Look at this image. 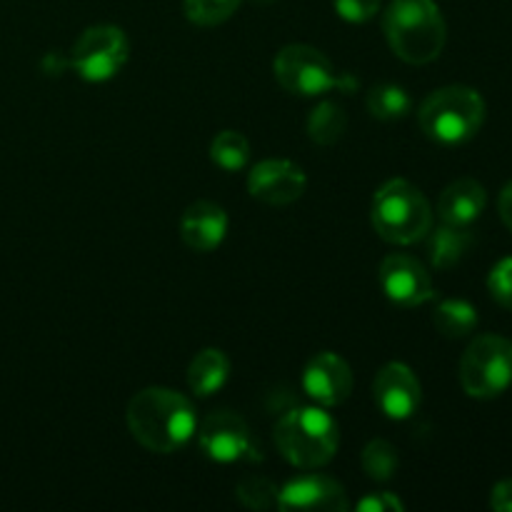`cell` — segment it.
<instances>
[{"mask_svg":"<svg viewBox=\"0 0 512 512\" xmlns=\"http://www.w3.org/2000/svg\"><path fill=\"white\" fill-rule=\"evenodd\" d=\"M460 385L470 398L490 400L512 385V340L480 335L460 360Z\"/></svg>","mask_w":512,"mask_h":512,"instance_id":"7","label":"cell"},{"mask_svg":"<svg viewBox=\"0 0 512 512\" xmlns=\"http://www.w3.org/2000/svg\"><path fill=\"white\" fill-rule=\"evenodd\" d=\"M373 398L375 405L385 413V418L408 420L420 408L423 390H420V380L415 378L408 365L388 363L375 375Z\"/></svg>","mask_w":512,"mask_h":512,"instance_id":"13","label":"cell"},{"mask_svg":"<svg viewBox=\"0 0 512 512\" xmlns=\"http://www.w3.org/2000/svg\"><path fill=\"white\" fill-rule=\"evenodd\" d=\"M305 188H308V178L303 168L283 158L263 160L248 175V193L273 208H283L300 200Z\"/></svg>","mask_w":512,"mask_h":512,"instance_id":"11","label":"cell"},{"mask_svg":"<svg viewBox=\"0 0 512 512\" xmlns=\"http://www.w3.org/2000/svg\"><path fill=\"white\" fill-rule=\"evenodd\" d=\"M383 30L393 53L410 65L433 63L448 40L443 13L433 0H393Z\"/></svg>","mask_w":512,"mask_h":512,"instance_id":"2","label":"cell"},{"mask_svg":"<svg viewBox=\"0 0 512 512\" xmlns=\"http://www.w3.org/2000/svg\"><path fill=\"white\" fill-rule=\"evenodd\" d=\"M303 390L320 408H335L353 393V370L340 355L318 353L305 365Z\"/></svg>","mask_w":512,"mask_h":512,"instance_id":"12","label":"cell"},{"mask_svg":"<svg viewBox=\"0 0 512 512\" xmlns=\"http://www.w3.org/2000/svg\"><path fill=\"white\" fill-rule=\"evenodd\" d=\"M275 445L290 465L315 470L328 465L338 453V423L323 408H298L275 423Z\"/></svg>","mask_w":512,"mask_h":512,"instance_id":"3","label":"cell"},{"mask_svg":"<svg viewBox=\"0 0 512 512\" xmlns=\"http://www.w3.org/2000/svg\"><path fill=\"white\" fill-rule=\"evenodd\" d=\"M253 3H258V5H270V3H275V0H253Z\"/></svg>","mask_w":512,"mask_h":512,"instance_id":"31","label":"cell"},{"mask_svg":"<svg viewBox=\"0 0 512 512\" xmlns=\"http://www.w3.org/2000/svg\"><path fill=\"white\" fill-rule=\"evenodd\" d=\"M490 508L498 512H512V480H503L490 493Z\"/></svg>","mask_w":512,"mask_h":512,"instance_id":"29","label":"cell"},{"mask_svg":"<svg viewBox=\"0 0 512 512\" xmlns=\"http://www.w3.org/2000/svg\"><path fill=\"white\" fill-rule=\"evenodd\" d=\"M335 10L348 23H368L380 10V0H335Z\"/></svg>","mask_w":512,"mask_h":512,"instance_id":"27","label":"cell"},{"mask_svg":"<svg viewBox=\"0 0 512 512\" xmlns=\"http://www.w3.org/2000/svg\"><path fill=\"white\" fill-rule=\"evenodd\" d=\"M225 233H228V213L210 200L188 205L180 218V238L195 253L215 250L225 240Z\"/></svg>","mask_w":512,"mask_h":512,"instance_id":"15","label":"cell"},{"mask_svg":"<svg viewBox=\"0 0 512 512\" xmlns=\"http://www.w3.org/2000/svg\"><path fill=\"white\" fill-rule=\"evenodd\" d=\"M348 495L338 480L328 478V475H303L295 478L280 490L278 495V510L293 512V510H328V512H343L348 510Z\"/></svg>","mask_w":512,"mask_h":512,"instance_id":"14","label":"cell"},{"mask_svg":"<svg viewBox=\"0 0 512 512\" xmlns=\"http://www.w3.org/2000/svg\"><path fill=\"white\" fill-rule=\"evenodd\" d=\"M498 210H500V218H503V223L512 230V180L508 185H505L503 193H500Z\"/></svg>","mask_w":512,"mask_h":512,"instance_id":"30","label":"cell"},{"mask_svg":"<svg viewBox=\"0 0 512 512\" xmlns=\"http://www.w3.org/2000/svg\"><path fill=\"white\" fill-rule=\"evenodd\" d=\"M243 0H183L185 18L195 25H220L235 15Z\"/></svg>","mask_w":512,"mask_h":512,"instance_id":"24","label":"cell"},{"mask_svg":"<svg viewBox=\"0 0 512 512\" xmlns=\"http://www.w3.org/2000/svg\"><path fill=\"white\" fill-rule=\"evenodd\" d=\"M368 110L378 120H400L410 110V95L400 85H375L368 93Z\"/></svg>","mask_w":512,"mask_h":512,"instance_id":"22","label":"cell"},{"mask_svg":"<svg viewBox=\"0 0 512 512\" xmlns=\"http://www.w3.org/2000/svg\"><path fill=\"white\" fill-rule=\"evenodd\" d=\"M230 375V360L223 350L205 348L193 358L188 368V388L190 393L198 398H208V395L218 393Z\"/></svg>","mask_w":512,"mask_h":512,"instance_id":"17","label":"cell"},{"mask_svg":"<svg viewBox=\"0 0 512 512\" xmlns=\"http://www.w3.org/2000/svg\"><path fill=\"white\" fill-rule=\"evenodd\" d=\"M433 323L440 335L450 340L468 338L475 328H478V310L465 300H443L435 308Z\"/></svg>","mask_w":512,"mask_h":512,"instance_id":"19","label":"cell"},{"mask_svg":"<svg viewBox=\"0 0 512 512\" xmlns=\"http://www.w3.org/2000/svg\"><path fill=\"white\" fill-rule=\"evenodd\" d=\"M273 70L278 83L293 95H323L333 88L348 93L358 88V80L345 73L340 75L328 55L310 45H285L275 55Z\"/></svg>","mask_w":512,"mask_h":512,"instance_id":"6","label":"cell"},{"mask_svg":"<svg viewBox=\"0 0 512 512\" xmlns=\"http://www.w3.org/2000/svg\"><path fill=\"white\" fill-rule=\"evenodd\" d=\"M198 445L213 463H240V460H253L255 448L250 430L240 415L230 410L210 413L198 428Z\"/></svg>","mask_w":512,"mask_h":512,"instance_id":"9","label":"cell"},{"mask_svg":"<svg viewBox=\"0 0 512 512\" xmlns=\"http://www.w3.org/2000/svg\"><path fill=\"white\" fill-rule=\"evenodd\" d=\"M130 43L118 25H93L75 40L68 65L88 83L115 78L128 63Z\"/></svg>","mask_w":512,"mask_h":512,"instance_id":"8","label":"cell"},{"mask_svg":"<svg viewBox=\"0 0 512 512\" xmlns=\"http://www.w3.org/2000/svg\"><path fill=\"white\" fill-rule=\"evenodd\" d=\"M348 128V115L338 103H320L308 118V135L318 145H335Z\"/></svg>","mask_w":512,"mask_h":512,"instance_id":"20","label":"cell"},{"mask_svg":"<svg viewBox=\"0 0 512 512\" xmlns=\"http://www.w3.org/2000/svg\"><path fill=\"white\" fill-rule=\"evenodd\" d=\"M380 288L390 303L400 308H418L435 298L433 280L418 258L405 253H393L380 263Z\"/></svg>","mask_w":512,"mask_h":512,"instance_id":"10","label":"cell"},{"mask_svg":"<svg viewBox=\"0 0 512 512\" xmlns=\"http://www.w3.org/2000/svg\"><path fill=\"white\" fill-rule=\"evenodd\" d=\"M428 238V255L433 268L450 270L468 255L473 248V235L468 228H455V225H440V228H430Z\"/></svg>","mask_w":512,"mask_h":512,"instance_id":"18","label":"cell"},{"mask_svg":"<svg viewBox=\"0 0 512 512\" xmlns=\"http://www.w3.org/2000/svg\"><path fill=\"white\" fill-rule=\"evenodd\" d=\"M488 290L503 308L512 310V258L500 260L488 278Z\"/></svg>","mask_w":512,"mask_h":512,"instance_id":"26","label":"cell"},{"mask_svg":"<svg viewBox=\"0 0 512 512\" xmlns=\"http://www.w3.org/2000/svg\"><path fill=\"white\" fill-rule=\"evenodd\" d=\"M210 158L223 170H243L250 160V143L238 130H223L210 143Z\"/></svg>","mask_w":512,"mask_h":512,"instance_id":"21","label":"cell"},{"mask_svg":"<svg viewBox=\"0 0 512 512\" xmlns=\"http://www.w3.org/2000/svg\"><path fill=\"white\" fill-rule=\"evenodd\" d=\"M373 228L393 245H413L433 228L428 198L408 180H388L373 198Z\"/></svg>","mask_w":512,"mask_h":512,"instance_id":"5","label":"cell"},{"mask_svg":"<svg viewBox=\"0 0 512 512\" xmlns=\"http://www.w3.org/2000/svg\"><path fill=\"white\" fill-rule=\"evenodd\" d=\"M128 430L145 450L168 455L190 443L198 430L195 408L183 393L170 388H145L128 403Z\"/></svg>","mask_w":512,"mask_h":512,"instance_id":"1","label":"cell"},{"mask_svg":"<svg viewBox=\"0 0 512 512\" xmlns=\"http://www.w3.org/2000/svg\"><path fill=\"white\" fill-rule=\"evenodd\" d=\"M403 508L405 505L393 493H373L358 503V510L363 512H400Z\"/></svg>","mask_w":512,"mask_h":512,"instance_id":"28","label":"cell"},{"mask_svg":"<svg viewBox=\"0 0 512 512\" xmlns=\"http://www.w3.org/2000/svg\"><path fill=\"white\" fill-rule=\"evenodd\" d=\"M488 203V193L483 185L473 178H460L450 183L440 193L438 215L440 223L455 225V228H470Z\"/></svg>","mask_w":512,"mask_h":512,"instance_id":"16","label":"cell"},{"mask_svg":"<svg viewBox=\"0 0 512 512\" xmlns=\"http://www.w3.org/2000/svg\"><path fill=\"white\" fill-rule=\"evenodd\" d=\"M398 450L395 445H390L388 440H370L363 450V470L368 473V478L380 480H393L398 473Z\"/></svg>","mask_w":512,"mask_h":512,"instance_id":"23","label":"cell"},{"mask_svg":"<svg viewBox=\"0 0 512 512\" xmlns=\"http://www.w3.org/2000/svg\"><path fill=\"white\" fill-rule=\"evenodd\" d=\"M240 503L250 510H273L278 508V485L273 480L263 478V475H248L235 488Z\"/></svg>","mask_w":512,"mask_h":512,"instance_id":"25","label":"cell"},{"mask_svg":"<svg viewBox=\"0 0 512 512\" xmlns=\"http://www.w3.org/2000/svg\"><path fill=\"white\" fill-rule=\"evenodd\" d=\"M418 123L435 143L463 145L483 128L485 100L468 85H448L425 98L418 110Z\"/></svg>","mask_w":512,"mask_h":512,"instance_id":"4","label":"cell"}]
</instances>
